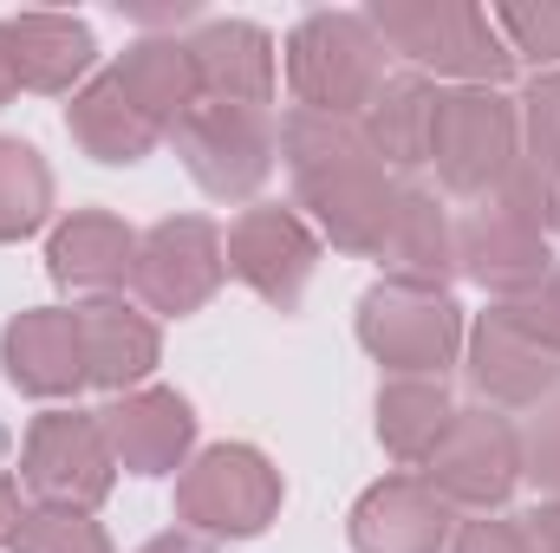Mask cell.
<instances>
[{
	"label": "cell",
	"instance_id": "obj_1",
	"mask_svg": "<svg viewBox=\"0 0 560 553\" xmlns=\"http://www.w3.org/2000/svg\"><path fill=\"white\" fill-rule=\"evenodd\" d=\"M280 156L293 169L300 209H313V222L332 235V248L346 255H378L398 183L378 163V150L365 138L359 118H319V111H293L280 125Z\"/></svg>",
	"mask_w": 560,
	"mask_h": 553
},
{
	"label": "cell",
	"instance_id": "obj_2",
	"mask_svg": "<svg viewBox=\"0 0 560 553\" xmlns=\"http://www.w3.org/2000/svg\"><path fill=\"white\" fill-rule=\"evenodd\" d=\"M378 26L385 46H398L411 66L423 72H443L456 85H482V92H502V79L515 72L509 46L495 39V20L469 0H385L365 13Z\"/></svg>",
	"mask_w": 560,
	"mask_h": 553
},
{
	"label": "cell",
	"instance_id": "obj_3",
	"mask_svg": "<svg viewBox=\"0 0 560 553\" xmlns=\"http://www.w3.org/2000/svg\"><path fill=\"white\" fill-rule=\"evenodd\" d=\"M287 85L300 111L359 118L385 85V39L365 13H313L287 39Z\"/></svg>",
	"mask_w": 560,
	"mask_h": 553
},
{
	"label": "cell",
	"instance_id": "obj_4",
	"mask_svg": "<svg viewBox=\"0 0 560 553\" xmlns=\"http://www.w3.org/2000/svg\"><path fill=\"white\" fill-rule=\"evenodd\" d=\"M515 156H522V118L502 92H482V85L443 92L436 131H430V163L450 196H476V202L502 196Z\"/></svg>",
	"mask_w": 560,
	"mask_h": 553
},
{
	"label": "cell",
	"instance_id": "obj_5",
	"mask_svg": "<svg viewBox=\"0 0 560 553\" xmlns=\"http://www.w3.org/2000/svg\"><path fill=\"white\" fill-rule=\"evenodd\" d=\"M176 515L196 534H222V541H248L280 515V469L248 449V443H215L202 449L183 482H176Z\"/></svg>",
	"mask_w": 560,
	"mask_h": 553
},
{
	"label": "cell",
	"instance_id": "obj_6",
	"mask_svg": "<svg viewBox=\"0 0 560 553\" xmlns=\"http://www.w3.org/2000/svg\"><path fill=\"white\" fill-rule=\"evenodd\" d=\"M359 339L365 352L398 372V378H436L456 345H463V313L450 293H418V286H372L359 299Z\"/></svg>",
	"mask_w": 560,
	"mask_h": 553
},
{
	"label": "cell",
	"instance_id": "obj_7",
	"mask_svg": "<svg viewBox=\"0 0 560 553\" xmlns=\"http://www.w3.org/2000/svg\"><path fill=\"white\" fill-rule=\"evenodd\" d=\"M170 138H176V150H183L189 176H196L209 196H222V202H248V196L268 183L275 150H280L275 118H268V111L215 105V98H202Z\"/></svg>",
	"mask_w": 560,
	"mask_h": 553
},
{
	"label": "cell",
	"instance_id": "obj_8",
	"mask_svg": "<svg viewBox=\"0 0 560 553\" xmlns=\"http://www.w3.org/2000/svg\"><path fill=\"white\" fill-rule=\"evenodd\" d=\"M20 482L39 495V508H79V515H92L112 495V482H118V462H112V443H105L98 416L46 411L26 430Z\"/></svg>",
	"mask_w": 560,
	"mask_h": 553
},
{
	"label": "cell",
	"instance_id": "obj_9",
	"mask_svg": "<svg viewBox=\"0 0 560 553\" xmlns=\"http://www.w3.org/2000/svg\"><path fill=\"white\" fill-rule=\"evenodd\" d=\"M423 482L456 508H502L515 495V482H522V443H515L509 416L456 411L450 436L423 462Z\"/></svg>",
	"mask_w": 560,
	"mask_h": 553
},
{
	"label": "cell",
	"instance_id": "obj_10",
	"mask_svg": "<svg viewBox=\"0 0 560 553\" xmlns=\"http://www.w3.org/2000/svg\"><path fill=\"white\" fill-rule=\"evenodd\" d=\"M222 274H229V255H222L215 222H202V215H170V222H156L138 242V274H131V286L143 293L150 313L183 319V313H196V306L222 286Z\"/></svg>",
	"mask_w": 560,
	"mask_h": 553
},
{
	"label": "cell",
	"instance_id": "obj_11",
	"mask_svg": "<svg viewBox=\"0 0 560 553\" xmlns=\"http://www.w3.org/2000/svg\"><path fill=\"white\" fill-rule=\"evenodd\" d=\"M313 261H319V242L313 228L293 215V209H275V202H255L242 209V222L229 228V274L248 280L268 306L293 313L306 280H313Z\"/></svg>",
	"mask_w": 560,
	"mask_h": 553
},
{
	"label": "cell",
	"instance_id": "obj_12",
	"mask_svg": "<svg viewBox=\"0 0 560 553\" xmlns=\"http://www.w3.org/2000/svg\"><path fill=\"white\" fill-rule=\"evenodd\" d=\"M456 268L476 286L515 299V293H528V286H541V280L555 274V255H548L541 228H528L502 202H476L463 215V228H456Z\"/></svg>",
	"mask_w": 560,
	"mask_h": 553
},
{
	"label": "cell",
	"instance_id": "obj_13",
	"mask_svg": "<svg viewBox=\"0 0 560 553\" xmlns=\"http://www.w3.org/2000/svg\"><path fill=\"white\" fill-rule=\"evenodd\" d=\"M522 131H528V143H522L502 196H489V202H502L509 215H522L528 228L548 235V228H560V72H541L528 85Z\"/></svg>",
	"mask_w": 560,
	"mask_h": 553
},
{
	"label": "cell",
	"instance_id": "obj_14",
	"mask_svg": "<svg viewBox=\"0 0 560 553\" xmlns=\"http://www.w3.org/2000/svg\"><path fill=\"white\" fill-rule=\"evenodd\" d=\"M469 385L489 398V404H541L560 385V358L548 345H535L502 306H489L469 332Z\"/></svg>",
	"mask_w": 560,
	"mask_h": 553
},
{
	"label": "cell",
	"instance_id": "obj_15",
	"mask_svg": "<svg viewBox=\"0 0 560 553\" xmlns=\"http://www.w3.org/2000/svg\"><path fill=\"white\" fill-rule=\"evenodd\" d=\"M98 430L112 443V462L131 475H170L196 443V416L176 391H125L98 411Z\"/></svg>",
	"mask_w": 560,
	"mask_h": 553
},
{
	"label": "cell",
	"instance_id": "obj_16",
	"mask_svg": "<svg viewBox=\"0 0 560 553\" xmlns=\"http://www.w3.org/2000/svg\"><path fill=\"white\" fill-rule=\"evenodd\" d=\"M450 541V502L423 475H392L359 495L352 548L359 553H436Z\"/></svg>",
	"mask_w": 560,
	"mask_h": 553
},
{
	"label": "cell",
	"instance_id": "obj_17",
	"mask_svg": "<svg viewBox=\"0 0 560 553\" xmlns=\"http://www.w3.org/2000/svg\"><path fill=\"white\" fill-rule=\"evenodd\" d=\"M0 358H7V378L26 391V398H72L85 378V339H79V313H59V306H33L7 326L0 339Z\"/></svg>",
	"mask_w": 560,
	"mask_h": 553
},
{
	"label": "cell",
	"instance_id": "obj_18",
	"mask_svg": "<svg viewBox=\"0 0 560 553\" xmlns=\"http://www.w3.org/2000/svg\"><path fill=\"white\" fill-rule=\"evenodd\" d=\"M189 59L202 79V98L268 111L275 98V39L248 20H209L189 33Z\"/></svg>",
	"mask_w": 560,
	"mask_h": 553
},
{
	"label": "cell",
	"instance_id": "obj_19",
	"mask_svg": "<svg viewBox=\"0 0 560 553\" xmlns=\"http://www.w3.org/2000/svg\"><path fill=\"white\" fill-rule=\"evenodd\" d=\"M378 261L392 286H418V293H443L456 274V228L443 215V202L430 189H398L392 202V222H385V242H378Z\"/></svg>",
	"mask_w": 560,
	"mask_h": 553
},
{
	"label": "cell",
	"instance_id": "obj_20",
	"mask_svg": "<svg viewBox=\"0 0 560 553\" xmlns=\"http://www.w3.org/2000/svg\"><path fill=\"white\" fill-rule=\"evenodd\" d=\"M46 268H52L59 286L105 299V293H118L138 274V235L105 209H79L72 222H59V235L46 248Z\"/></svg>",
	"mask_w": 560,
	"mask_h": 553
},
{
	"label": "cell",
	"instance_id": "obj_21",
	"mask_svg": "<svg viewBox=\"0 0 560 553\" xmlns=\"http://www.w3.org/2000/svg\"><path fill=\"white\" fill-rule=\"evenodd\" d=\"M79 313V339H85V378L92 385H105V391H131L138 378H150V365H156V352H163V339H156V326L143 319L138 306H125V299H85V306H72Z\"/></svg>",
	"mask_w": 560,
	"mask_h": 553
},
{
	"label": "cell",
	"instance_id": "obj_22",
	"mask_svg": "<svg viewBox=\"0 0 560 553\" xmlns=\"http://www.w3.org/2000/svg\"><path fill=\"white\" fill-rule=\"evenodd\" d=\"M66 131H72V143H79L85 156H98V163H143V156L163 143V125H150L138 105H131V92L118 85V72H98V79L72 98Z\"/></svg>",
	"mask_w": 560,
	"mask_h": 553
},
{
	"label": "cell",
	"instance_id": "obj_23",
	"mask_svg": "<svg viewBox=\"0 0 560 553\" xmlns=\"http://www.w3.org/2000/svg\"><path fill=\"white\" fill-rule=\"evenodd\" d=\"M118 85L131 92L150 125H163V138L202 105V79H196V59H189V39H138L118 66Z\"/></svg>",
	"mask_w": 560,
	"mask_h": 553
},
{
	"label": "cell",
	"instance_id": "obj_24",
	"mask_svg": "<svg viewBox=\"0 0 560 553\" xmlns=\"http://www.w3.org/2000/svg\"><path fill=\"white\" fill-rule=\"evenodd\" d=\"M436 105H443V92L423 79V72H405V79H385L378 85V98L365 105V138L378 150V163L385 169H418L430 163V131H436Z\"/></svg>",
	"mask_w": 560,
	"mask_h": 553
},
{
	"label": "cell",
	"instance_id": "obj_25",
	"mask_svg": "<svg viewBox=\"0 0 560 553\" xmlns=\"http://www.w3.org/2000/svg\"><path fill=\"white\" fill-rule=\"evenodd\" d=\"M13 26V59L26 92H72V79L92 72V26L72 13H20Z\"/></svg>",
	"mask_w": 560,
	"mask_h": 553
},
{
	"label": "cell",
	"instance_id": "obj_26",
	"mask_svg": "<svg viewBox=\"0 0 560 553\" xmlns=\"http://www.w3.org/2000/svg\"><path fill=\"white\" fill-rule=\"evenodd\" d=\"M450 423H456V404H450L443 378H392L378 391V436L405 469H423L436 456Z\"/></svg>",
	"mask_w": 560,
	"mask_h": 553
},
{
	"label": "cell",
	"instance_id": "obj_27",
	"mask_svg": "<svg viewBox=\"0 0 560 553\" xmlns=\"http://www.w3.org/2000/svg\"><path fill=\"white\" fill-rule=\"evenodd\" d=\"M52 209V169L20 138H0V242H20Z\"/></svg>",
	"mask_w": 560,
	"mask_h": 553
},
{
	"label": "cell",
	"instance_id": "obj_28",
	"mask_svg": "<svg viewBox=\"0 0 560 553\" xmlns=\"http://www.w3.org/2000/svg\"><path fill=\"white\" fill-rule=\"evenodd\" d=\"M13 553H112V541L79 508H26L13 528Z\"/></svg>",
	"mask_w": 560,
	"mask_h": 553
},
{
	"label": "cell",
	"instance_id": "obj_29",
	"mask_svg": "<svg viewBox=\"0 0 560 553\" xmlns=\"http://www.w3.org/2000/svg\"><path fill=\"white\" fill-rule=\"evenodd\" d=\"M489 20H495V33L509 39V59L522 52V59L560 72V7H495Z\"/></svg>",
	"mask_w": 560,
	"mask_h": 553
},
{
	"label": "cell",
	"instance_id": "obj_30",
	"mask_svg": "<svg viewBox=\"0 0 560 553\" xmlns=\"http://www.w3.org/2000/svg\"><path fill=\"white\" fill-rule=\"evenodd\" d=\"M515 443H522V475L560 495V385L541 404H528V423L515 430Z\"/></svg>",
	"mask_w": 560,
	"mask_h": 553
},
{
	"label": "cell",
	"instance_id": "obj_31",
	"mask_svg": "<svg viewBox=\"0 0 560 553\" xmlns=\"http://www.w3.org/2000/svg\"><path fill=\"white\" fill-rule=\"evenodd\" d=\"M502 313L535 339V345H548L560 358V268L541 286H528V293H515V299H502Z\"/></svg>",
	"mask_w": 560,
	"mask_h": 553
},
{
	"label": "cell",
	"instance_id": "obj_32",
	"mask_svg": "<svg viewBox=\"0 0 560 553\" xmlns=\"http://www.w3.org/2000/svg\"><path fill=\"white\" fill-rule=\"evenodd\" d=\"M450 553H528V541H522V521H469L450 541Z\"/></svg>",
	"mask_w": 560,
	"mask_h": 553
},
{
	"label": "cell",
	"instance_id": "obj_33",
	"mask_svg": "<svg viewBox=\"0 0 560 553\" xmlns=\"http://www.w3.org/2000/svg\"><path fill=\"white\" fill-rule=\"evenodd\" d=\"M522 541H528V553H560V495L541 502L535 515H522Z\"/></svg>",
	"mask_w": 560,
	"mask_h": 553
},
{
	"label": "cell",
	"instance_id": "obj_34",
	"mask_svg": "<svg viewBox=\"0 0 560 553\" xmlns=\"http://www.w3.org/2000/svg\"><path fill=\"white\" fill-rule=\"evenodd\" d=\"M138 553H215V541H202L196 528H170V534H156V541L138 548Z\"/></svg>",
	"mask_w": 560,
	"mask_h": 553
},
{
	"label": "cell",
	"instance_id": "obj_35",
	"mask_svg": "<svg viewBox=\"0 0 560 553\" xmlns=\"http://www.w3.org/2000/svg\"><path fill=\"white\" fill-rule=\"evenodd\" d=\"M20 92V59H13V26L0 20V105Z\"/></svg>",
	"mask_w": 560,
	"mask_h": 553
},
{
	"label": "cell",
	"instance_id": "obj_36",
	"mask_svg": "<svg viewBox=\"0 0 560 553\" xmlns=\"http://www.w3.org/2000/svg\"><path fill=\"white\" fill-rule=\"evenodd\" d=\"M20 515H26V508H20V489L0 475V548H13V528H20Z\"/></svg>",
	"mask_w": 560,
	"mask_h": 553
}]
</instances>
